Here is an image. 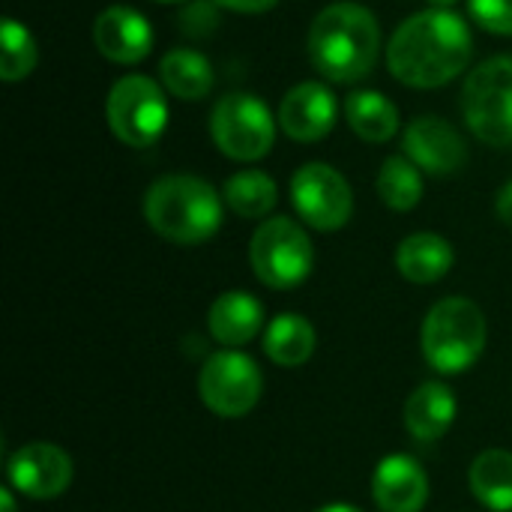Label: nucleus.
<instances>
[{
    "instance_id": "28",
    "label": "nucleus",
    "mask_w": 512,
    "mask_h": 512,
    "mask_svg": "<svg viewBox=\"0 0 512 512\" xmlns=\"http://www.w3.org/2000/svg\"><path fill=\"white\" fill-rule=\"evenodd\" d=\"M210 3H216L219 9H228V12L258 15V12H267V9H273L279 0H210Z\"/></svg>"
},
{
    "instance_id": "15",
    "label": "nucleus",
    "mask_w": 512,
    "mask_h": 512,
    "mask_svg": "<svg viewBox=\"0 0 512 512\" xmlns=\"http://www.w3.org/2000/svg\"><path fill=\"white\" fill-rule=\"evenodd\" d=\"M372 498L381 512H423L429 504V477L405 453L384 456L372 474Z\"/></svg>"
},
{
    "instance_id": "21",
    "label": "nucleus",
    "mask_w": 512,
    "mask_h": 512,
    "mask_svg": "<svg viewBox=\"0 0 512 512\" xmlns=\"http://www.w3.org/2000/svg\"><path fill=\"white\" fill-rule=\"evenodd\" d=\"M345 117L354 135H360L369 144H387L399 135V108L378 90L348 93Z\"/></svg>"
},
{
    "instance_id": "22",
    "label": "nucleus",
    "mask_w": 512,
    "mask_h": 512,
    "mask_svg": "<svg viewBox=\"0 0 512 512\" xmlns=\"http://www.w3.org/2000/svg\"><path fill=\"white\" fill-rule=\"evenodd\" d=\"M471 495L492 512H512V453L510 450H486L474 459Z\"/></svg>"
},
{
    "instance_id": "23",
    "label": "nucleus",
    "mask_w": 512,
    "mask_h": 512,
    "mask_svg": "<svg viewBox=\"0 0 512 512\" xmlns=\"http://www.w3.org/2000/svg\"><path fill=\"white\" fill-rule=\"evenodd\" d=\"M222 198L231 213H237L243 219H264L267 213H273V207L279 201V186L270 174H264L258 168H246L225 180Z\"/></svg>"
},
{
    "instance_id": "16",
    "label": "nucleus",
    "mask_w": 512,
    "mask_h": 512,
    "mask_svg": "<svg viewBox=\"0 0 512 512\" xmlns=\"http://www.w3.org/2000/svg\"><path fill=\"white\" fill-rule=\"evenodd\" d=\"M207 330L219 345L240 351L261 330H267L264 327V306L249 291H225L207 309Z\"/></svg>"
},
{
    "instance_id": "20",
    "label": "nucleus",
    "mask_w": 512,
    "mask_h": 512,
    "mask_svg": "<svg viewBox=\"0 0 512 512\" xmlns=\"http://www.w3.org/2000/svg\"><path fill=\"white\" fill-rule=\"evenodd\" d=\"M315 345H318V333L312 321L297 312L276 315L264 330V354L282 369H297L309 363L315 354Z\"/></svg>"
},
{
    "instance_id": "26",
    "label": "nucleus",
    "mask_w": 512,
    "mask_h": 512,
    "mask_svg": "<svg viewBox=\"0 0 512 512\" xmlns=\"http://www.w3.org/2000/svg\"><path fill=\"white\" fill-rule=\"evenodd\" d=\"M471 18L495 36H512V0H468Z\"/></svg>"
},
{
    "instance_id": "12",
    "label": "nucleus",
    "mask_w": 512,
    "mask_h": 512,
    "mask_svg": "<svg viewBox=\"0 0 512 512\" xmlns=\"http://www.w3.org/2000/svg\"><path fill=\"white\" fill-rule=\"evenodd\" d=\"M402 150L420 171L435 177L456 174L468 162V144L459 129L435 114H423L408 123L402 132Z\"/></svg>"
},
{
    "instance_id": "9",
    "label": "nucleus",
    "mask_w": 512,
    "mask_h": 512,
    "mask_svg": "<svg viewBox=\"0 0 512 512\" xmlns=\"http://www.w3.org/2000/svg\"><path fill=\"white\" fill-rule=\"evenodd\" d=\"M198 393H201V402L216 417L240 420L261 402L264 375L249 354L225 348L207 357V363L201 366Z\"/></svg>"
},
{
    "instance_id": "3",
    "label": "nucleus",
    "mask_w": 512,
    "mask_h": 512,
    "mask_svg": "<svg viewBox=\"0 0 512 512\" xmlns=\"http://www.w3.org/2000/svg\"><path fill=\"white\" fill-rule=\"evenodd\" d=\"M144 219L168 243L198 246L222 228L225 198L195 174H165L144 192Z\"/></svg>"
},
{
    "instance_id": "13",
    "label": "nucleus",
    "mask_w": 512,
    "mask_h": 512,
    "mask_svg": "<svg viewBox=\"0 0 512 512\" xmlns=\"http://www.w3.org/2000/svg\"><path fill=\"white\" fill-rule=\"evenodd\" d=\"M339 102L333 90L321 81H300L294 84L279 102V129L297 144H315L327 138L336 126Z\"/></svg>"
},
{
    "instance_id": "10",
    "label": "nucleus",
    "mask_w": 512,
    "mask_h": 512,
    "mask_svg": "<svg viewBox=\"0 0 512 512\" xmlns=\"http://www.w3.org/2000/svg\"><path fill=\"white\" fill-rule=\"evenodd\" d=\"M291 204L315 231H339L354 213V192L333 165L306 162L291 177Z\"/></svg>"
},
{
    "instance_id": "5",
    "label": "nucleus",
    "mask_w": 512,
    "mask_h": 512,
    "mask_svg": "<svg viewBox=\"0 0 512 512\" xmlns=\"http://www.w3.org/2000/svg\"><path fill=\"white\" fill-rule=\"evenodd\" d=\"M249 261L261 285L288 291L309 279L315 267V246L303 225L288 216H270L252 234Z\"/></svg>"
},
{
    "instance_id": "4",
    "label": "nucleus",
    "mask_w": 512,
    "mask_h": 512,
    "mask_svg": "<svg viewBox=\"0 0 512 512\" xmlns=\"http://www.w3.org/2000/svg\"><path fill=\"white\" fill-rule=\"evenodd\" d=\"M486 336V315L474 300L444 297L426 312L420 348L435 372L462 375L483 357Z\"/></svg>"
},
{
    "instance_id": "30",
    "label": "nucleus",
    "mask_w": 512,
    "mask_h": 512,
    "mask_svg": "<svg viewBox=\"0 0 512 512\" xmlns=\"http://www.w3.org/2000/svg\"><path fill=\"white\" fill-rule=\"evenodd\" d=\"M0 504H3V512H18L15 510V498H12V486L0 489Z\"/></svg>"
},
{
    "instance_id": "18",
    "label": "nucleus",
    "mask_w": 512,
    "mask_h": 512,
    "mask_svg": "<svg viewBox=\"0 0 512 512\" xmlns=\"http://www.w3.org/2000/svg\"><path fill=\"white\" fill-rule=\"evenodd\" d=\"M456 264V249L447 237L435 231H417L405 237L396 249V267L402 279L414 285H435L441 282Z\"/></svg>"
},
{
    "instance_id": "24",
    "label": "nucleus",
    "mask_w": 512,
    "mask_h": 512,
    "mask_svg": "<svg viewBox=\"0 0 512 512\" xmlns=\"http://www.w3.org/2000/svg\"><path fill=\"white\" fill-rule=\"evenodd\" d=\"M375 189L390 210L408 213L423 201V171L408 156H387L378 171Z\"/></svg>"
},
{
    "instance_id": "2",
    "label": "nucleus",
    "mask_w": 512,
    "mask_h": 512,
    "mask_svg": "<svg viewBox=\"0 0 512 512\" xmlns=\"http://www.w3.org/2000/svg\"><path fill=\"white\" fill-rule=\"evenodd\" d=\"M381 57L378 18L351 0L324 6L309 27V60L333 84L366 78Z\"/></svg>"
},
{
    "instance_id": "14",
    "label": "nucleus",
    "mask_w": 512,
    "mask_h": 512,
    "mask_svg": "<svg viewBox=\"0 0 512 512\" xmlns=\"http://www.w3.org/2000/svg\"><path fill=\"white\" fill-rule=\"evenodd\" d=\"M93 45L105 60L135 66L153 48V27H150L147 15H141L132 6L117 3V6H108L105 12L96 15Z\"/></svg>"
},
{
    "instance_id": "8",
    "label": "nucleus",
    "mask_w": 512,
    "mask_h": 512,
    "mask_svg": "<svg viewBox=\"0 0 512 512\" xmlns=\"http://www.w3.org/2000/svg\"><path fill=\"white\" fill-rule=\"evenodd\" d=\"M105 117L126 147H153L168 126L165 87L147 75H123L108 90Z\"/></svg>"
},
{
    "instance_id": "25",
    "label": "nucleus",
    "mask_w": 512,
    "mask_h": 512,
    "mask_svg": "<svg viewBox=\"0 0 512 512\" xmlns=\"http://www.w3.org/2000/svg\"><path fill=\"white\" fill-rule=\"evenodd\" d=\"M39 63V48L33 33L18 18H3L0 24V78L21 81Z\"/></svg>"
},
{
    "instance_id": "31",
    "label": "nucleus",
    "mask_w": 512,
    "mask_h": 512,
    "mask_svg": "<svg viewBox=\"0 0 512 512\" xmlns=\"http://www.w3.org/2000/svg\"><path fill=\"white\" fill-rule=\"evenodd\" d=\"M315 512H363L357 510V507H351V504H327V507H321V510Z\"/></svg>"
},
{
    "instance_id": "7",
    "label": "nucleus",
    "mask_w": 512,
    "mask_h": 512,
    "mask_svg": "<svg viewBox=\"0 0 512 512\" xmlns=\"http://www.w3.org/2000/svg\"><path fill=\"white\" fill-rule=\"evenodd\" d=\"M276 117L252 93H225L210 111V138L234 162H258L273 150Z\"/></svg>"
},
{
    "instance_id": "29",
    "label": "nucleus",
    "mask_w": 512,
    "mask_h": 512,
    "mask_svg": "<svg viewBox=\"0 0 512 512\" xmlns=\"http://www.w3.org/2000/svg\"><path fill=\"white\" fill-rule=\"evenodd\" d=\"M495 213H498V219H501L504 225H510L512 228V180L498 192V198H495Z\"/></svg>"
},
{
    "instance_id": "19",
    "label": "nucleus",
    "mask_w": 512,
    "mask_h": 512,
    "mask_svg": "<svg viewBox=\"0 0 512 512\" xmlns=\"http://www.w3.org/2000/svg\"><path fill=\"white\" fill-rule=\"evenodd\" d=\"M159 81L171 96H177L183 102H201L210 96L216 75H213L210 60L201 51L171 48L159 60Z\"/></svg>"
},
{
    "instance_id": "6",
    "label": "nucleus",
    "mask_w": 512,
    "mask_h": 512,
    "mask_svg": "<svg viewBox=\"0 0 512 512\" xmlns=\"http://www.w3.org/2000/svg\"><path fill=\"white\" fill-rule=\"evenodd\" d=\"M462 117L489 147L512 144V54L483 60L462 87Z\"/></svg>"
},
{
    "instance_id": "32",
    "label": "nucleus",
    "mask_w": 512,
    "mask_h": 512,
    "mask_svg": "<svg viewBox=\"0 0 512 512\" xmlns=\"http://www.w3.org/2000/svg\"><path fill=\"white\" fill-rule=\"evenodd\" d=\"M432 6H438V9H450V6H456L459 0H429Z\"/></svg>"
},
{
    "instance_id": "17",
    "label": "nucleus",
    "mask_w": 512,
    "mask_h": 512,
    "mask_svg": "<svg viewBox=\"0 0 512 512\" xmlns=\"http://www.w3.org/2000/svg\"><path fill=\"white\" fill-rule=\"evenodd\" d=\"M456 414H459V402L450 384L426 381L405 402V429L411 432L414 441L432 444L450 432V426L456 423Z\"/></svg>"
},
{
    "instance_id": "27",
    "label": "nucleus",
    "mask_w": 512,
    "mask_h": 512,
    "mask_svg": "<svg viewBox=\"0 0 512 512\" xmlns=\"http://www.w3.org/2000/svg\"><path fill=\"white\" fill-rule=\"evenodd\" d=\"M219 6L210 0H189L180 12V30L192 39H207L219 30Z\"/></svg>"
},
{
    "instance_id": "33",
    "label": "nucleus",
    "mask_w": 512,
    "mask_h": 512,
    "mask_svg": "<svg viewBox=\"0 0 512 512\" xmlns=\"http://www.w3.org/2000/svg\"><path fill=\"white\" fill-rule=\"evenodd\" d=\"M156 3H189V0H156Z\"/></svg>"
},
{
    "instance_id": "1",
    "label": "nucleus",
    "mask_w": 512,
    "mask_h": 512,
    "mask_svg": "<svg viewBox=\"0 0 512 512\" xmlns=\"http://www.w3.org/2000/svg\"><path fill=\"white\" fill-rule=\"evenodd\" d=\"M474 36L468 21L453 9H423L402 21L387 42V69L396 81L432 90L450 84L468 69Z\"/></svg>"
},
{
    "instance_id": "11",
    "label": "nucleus",
    "mask_w": 512,
    "mask_h": 512,
    "mask_svg": "<svg viewBox=\"0 0 512 512\" xmlns=\"http://www.w3.org/2000/svg\"><path fill=\"white\" fill-rule=\"evenodd\" d=\"M75 477V465L66 450L48 441H33L6 459V480L15 492L33 501L60 498Z\"/></svg>"
}]
</instances>
